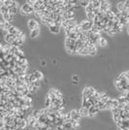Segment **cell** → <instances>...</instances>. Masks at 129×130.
I'll list each match as a JSON object with an SVG mask.
<instances>
[{
  "label": "cell",
  "mask_w": 129,
  "mask_h": 130,
  "mask_svg": "<svg viewBox=\"0 0 129 130\" xmlns=\"http://www.w3.org/2000/svg\"><path fill=\"white\" fill-rule=\"evenodd\" d=\"M79 25H80L82 31L87 32V31L91 30L94 24H93V21H90V20H88V19H83L80 23H79Z\"/></svg>",
  "instance_id": "cell-2"
},
{
  "label": "cell",
  "mask_w": 129,
  "mask_h": 130,
  "mask_svg": "<svg viewBox=\"0 0 129 130\" xmlns=\"http://www.w3.org/2000/svg\"><path fill=\"white\" fill-rule=\"evenodd\" d=\"M20 11L21 12L25 13L26 15H29V14H34L35 13V10H34V8L33 6H30L29 4H27V3H25L23 4L21 8H20Z\"/></svg>",
  "instance_id": "cell-3"
},
{
  "label": "cell",
  "mask_w": 129,
  "mask_h": 130,
  "mask_svg": "<svg viewBox=\"0 0 129 130\" xmlns=\"http://www.w3.org/2000/svg\"><path fill=\"white\" fill-rule=\"evenodd\" d=\"M56 128H57V130H65V126L64 125H59Z\"/></svg>",
  "instance_id": "cell-39"
},
{
  "label": "cell",
  "mask_w": 129,
  "mask_h": 130,
  "mask_svg": "<svg viewBox=\"0 0 129 130\" xmlns=\"http://www.w3.org/2000/svg\"><path fill=\"white\" fill-rule=\"evenodd\" d=\"M32 85H33V86H34L35 87H37V88H39V87H40V83H39V81H36V82H34Z\"/></svg>",
  "instance_id": "cell-38"
},
{
  "label": "cell",
  "mask_w": 129,
  "mask_h": 130,
  "mask_svg": "<svg viewBox=\"0 0 129 130\" xmlns=\"http://www.w3.org/2000/svg\"><path fill=\"white\" fill-rule=\"evenodd\" d=\"M49 130H57L56 127H51V128H49Z\"/></svg>",
  "instance_id": "cell-43"
},
{
  "label": "cell",
  "mask_w": 129,
  "mask_h": 130,
  "mask_svg": "<svg viewBox=\"0 0 129 130\" xmlns=\"http://www.w3.org/2000/svg\"><path fill=\"white\" fill-rule=\"evenodd\" d=\"M20 32V30L18 29V27H16V26H13L12 28L10 29V30L8 31L7 33H9V34H12V35H15V36H17L18 33Z\"/></svg>",
  "instance_id": "cell-18"
},
{
  "label": "cell",
  "mask_w": 129,
  "mask_h": 130,
  "mask_svg": "<svg viewBox=\"0 0 129 130\" xmlns=\"http://www.w3.org/2000/svg\"><path fill=\"white\" fill-rule=\"evenodd\" d=\"M117 9L119 11V12H124V11H127L128 9H127V7L125 6V3H124V1H121V2H118L117 5Z\"/></svg>",
  "instance_id": "cell-13"
},
{
  "label": "cell",
  "mask_w": 129,
  "mask_h": 130,
  "mask_svg": "<svg viewBox=\"0 0 129 130\" xmlns=\"http://www.w3.org/2000/svg\"><path fill=\"white\" fill-rule=\"evenodd\" d=\"M89 3H90V1H88V0H83V1H81L80 5L81 7H84L86 9V7L89 5Z\"/></svg>",
  "instance_id": "cell-30"
},
{
  "label": "cell",
  "mask_w": 129,
  "mask_h": 130,
  "mask_svg": "<svg viewBox=\"0 0 129 130\" xmlns=\"http://www.w3.org/2000/svg\"><path fill=\"white\" fill-rule=\"evenodd\" d=\"M95 92H96V89H95L94 87H85L84 90H83V95H82L83 101H87L91 96L94 95V93Z\"/></svg>",
  "instance_id": "cell-1"
},
{
  "label": "cell",
  "mask_w": 129,
  "mask_h": 130,
  "mask_svg": "<svg viewBox=\"0 0 129 130\" xmlns=\"http://www.w3.org/2000/svg\"><path fill=\"white\" fill-rule=\"evenodd\" d=\"M106 18H108L110 20H114V19H115V14H114V12L112 10L108 11V12L106 13Z\"/></svg>",
  "instance_id": "cell-23"
},
{
  "label": "cell",
  "mask_w": 129,
  "mask_h": 130,
  "mask_svg": "<svg viewBox=\"0 0 129 130\" xmlns=\"http://www.w3.org/2000/svg\"><path fill=\"white\" fill-rule=\"evenodd\" d=\"M33 74L35 76V78H36L37 81H40L43 79V73L41 72V71H39V70H36V71H34L33 72Z\"/></svg>",
  "instance_id": "cell-19"
},
{
  "label": "cell",
  "mask_w": 129,
  "mask_h": 130,
  "mask_svg": "<svg viewBox=\"0 0 129 130\" xmlns=\"http://www.w3.org/2000/svg\"><path fill=\"white\" fill-rule=\"evenodd\" d=\"M119 24H121L123 27H124V26H128V25H129V19L121 17V19H119ZM128 27H129V26H128Z\"/></svg>",
  "instance_id": "cell-20"
},
{
  "label": "cell",
  "mask_w": 129,
  "mask_h": 130,
  "mask_svg": "<svg viewBox=\"0 0 129 130\" xmlns=\"http://www.w3.org/2000/svg\"><path fill=\"white\" fill-rule=\"evenodd\" d=\"M127 33H128V35H129V27L127 28Z\"/></svg>",
  "instance_id": "cell-44"
},
{
  "label": "cell",
  "mask_w": 129,
  "mask_h": 130,
  "mask_svg": "<svg viewBox=\"0 0 129 130\" xmlns=\"http://www.w3.org/2000/svg\"><path fill=\"white\" fill-rule=\"evenodd\" d=\"M39 34H40V28L35 29V30H31L30 31V37L31 38H36Z\"/></svg>",
  "instance_id": "cell-24"
},
{
  "label": "cell",
  "mask_w": 129,
  "mask_h": 130,
  "mask_svg": "<svg viewBox=\"0 0 129 130\" xmlns=\"http://www.w3.org/2000/svg\"><path fill=\"white\" fill-rule=\"evenodd\" d=\"M124 3H125V6L127 7V9L129 10V0H125Z\"/></svg>",
  "instance_id": "cell-40"
},
{
  "label": "cell",
  "mask_w": 129,
  "mask_h": 130,
  "mask_svg": "<svg viewBox=\"0 0 129 130\" xmlns=\"http://www.w3.org/2000/svg\"><path fill=\"white\" fill-rule=\"evenodd\" d=\"M60 26H57V25H51V26H49V31L51 32V33H54V34H58L59 32H60Z\"/></svg>",
  "instance_id": "cell-14"
},
{
  "label": "cell",
  "mask_w": 129,
  "mask_h": 130,
  "mask_svg": "<svg viewBox=\"0 0 129 130\" xmlns=\"http://www.w3.org/2000/svg\"><path fill=\"white\" fill-rule=\"evenodd\" d=\"M31 115L33 117H35L37 119H39V118H41V116H42V113H41V110H34V111L32 112Z\"/></svg>",
  "instance_id": "cell-22"
},
{
  "label": "cell",
  "mask_w": 129,
  "mask_h": 130,
  "mask_svg": "<svg viewBox=\"0 0 129 130\" xmlns=\"http://www.w3.org/2000/svg\"><path fill=\"white\" fill-rule=\"evenodd\" d=\"M112 10L111 9V3L109 1H105L102 0L101 1V7H100V12L102 13H107L108 11Z\"/></svg>",
  "instance_id": "cell-4"
},
{
  "label": "cell",
  "mask_w": 129,
  "mask_h": 130,
  "mask_svg": "<svg viewBox=\"0 0 129 130\" xmlns=\"http://www.w3.org/2000/svg\"><path fill=\"white\" fill-rule=\"evenodd\" d=\"M27 89H28V91L30 93H33V92H35V91H37V87H35L33 85H29L28 87H27Z\"/></svg>",
  "instance_id": "cell-31"
},
{
  "label": "cell",
  "mask_w": 129,
  "mask_h": 130,
  "mask_svg": "<svg viewBox=\"0 0 129 130\" xmlns=\"http://www.w3.org/2000/svg\"><path fill=\"white\" fill-rule=\"evenodd\" d=\"M107 45H108L107 40H106L104 37H101V39L99 40V46H100V47H106Z\"/></svg>",
  "instance_id": "cell-27"
},
{
  "label": "cell",
  "mask_w": 129,
  "mask_h": 130,
  "mask_svg": "<svg viewBox=\"0 0 129 130\" xmlns=\"http://www.w3.org/2000/svg\"><path fill=\"white\" fill-rule=\"evenodd\" d=\"M73 80L74 81H78V80H79V78H78L77 76H74V77H73Z\"/></svg>",
  "instance_id": "cell-42"
},
{
  "label": "cell",
  "mask_w": 129,
  "mask_h": 130,
  "mask_svg": "<svg viewBox=\"0 0 129 130\" xmlns=\"http://www.w3.org/2000/svg\"><path fill=\"white\" fill-rule=\"evenodd\" d=\"M64 126H65V129H71V128H73L72 122H66V123H64Z\"/></svg>",
  "instance_id": "cell-36"
},
{
  "label": "cell",
  "mask_w": 129,
  "mask_h": 130,
  "mask_svg": "<svg viewBox=\"0 0 129 130\" xmlns=\"http://www.w3.org/2000/svg\"><path fill=\"white\" fill-rule=\"evenodd\" d=\"M35 2H36V0H27V1H26V3H27V4H29L30 6H34Z\"/></svg>",
  "instance_id": "cell-37"
},
{
  "label": "cell",
  "mask_w": 129,
  "mask_h": 130,
  "mask_svg": "<svg viewBox=\"0 0 129 130\" xmlns=\"http://www.w3.org/2000/svg\"><path fill=\"white\" fill-rule=\"evenodd\" d=\"M70 114H71V117L73 118V120H75V121H80V119L82 118V116H81L79 110H72V111L70 112Z\"/></svg>",
  "instance_id": "cell-7"
},
{
  "label": "cell",
  "mask_w": 129,
  "mask_h": 130,
  "mask_svg": "<svg viewBox=\"0 0 129 130\" xmlns=\"http://www.w3.org/2000/svg\"><path fill=\"white\" fill-rule=\"evenodd\" d=\"M49 93H51L54 96H55L56 98H60V99H63V96H62V93L58 90V89H56V88H51L50 90L49 91Z\"/></svg>",
  "instance_id": "cell-12"
},
{
  "label": "cell",
  "mask_w": 129,
  "mask_h": 130,
  "mask_svg": "<svg viewBox=\"0 0 129 130\" xmlns=\"http://www.w3.org/2000/svg\"><path fill=\"white\" fill-rule=\"evenodd\" d=\"M88 111H89V116L88 117H94V116H96L98 114V112L100 110L98 108V105H94L92 106L90 109H88Z\"/></svg>",
  "instance_id": "cell-11"
},
{
  "label": "cell",
  "mask_w": 129,
  "mask_h": 130,
  "mask_svg": "<svg viewBox=\"0 0 129 130\" xmlns=\"http://www.w3.org/2000/svg\"><path fill=\"white\" fill-rule=\"evenodd\" d=\"M0 13H1L2 16L5 15V14H9V8L6 7L5 5H1L0 6Z\"/></svg>",
  "instance_id": "cell-21"
},
{
  "label": "cell",
  "mask_w": 129,
  "mask_h": 130,
  "mask_svg": "<svg viewBox=\"0 0 129 130\" xmlns=\"http://www.w3.org/2000/svg\"><path fill=\"white\" fill-rule=\"evenodd\" d=\"M126 78H127V80H128V83H129V71L126 72Z\"/></svg>",
  "instance_id": "cell-41"
},
{
  "label": "cell",
  "mask_w": 129,
  "mask_h": 130,
  "mask_svg": "<svg viewBox=\"0 0 129 130\" xmlns=\"http://www.w3.org/2000/svg\"><path fill=\"white\" fill-rule=\"evenodd\" d=\"M113 100H114V98H110V99L107 101V103H106L107 110H112L113 109Z\"/></svg>",
  "instance_id": "cell-28"
},
{
  "label": "cell",
  "mask_w": 129,
  "mask_h": 130,
  "mask_svg": "<svg viewBox=\"0 0 129 130\" xmlns=\"http://www.w3.org/2000/svg\"><path fill=\"white\" fill-rule=\"evenodd\" d=\"M2 19L4 20H6L7 22H10L12 23V21L14 20V15H11V14H5L2 16Z\"/></svg>",
  "instance_id": "cell-15"
},
{
  "label": "cell",
  "mask_w": 129,
  "mask_h": 130,
  "mask_svg": "<svg viewBox=\"0 0 129 130\" xmlns=\"http://www.w3.org/2000/svg\"><path fill=\"white\" fill-rule=\"evenodd\" d=\"M26 121H27V124H28V126L30 127L31 129H33V127H34V125L36 123L37 121V118L35 117H33L32 115H29L27 118H26Z\"/></svg>",
  "instance_id": "cell-6"
},
{
  "label": "cell",
  "mask_w": 129,
  "mask_h": 130,
  "mask_svg": "<svg viewBox=\"0 0 129 130\" xmlns=\"http://www.w3.org/2000/svg\"><path fill=\"white\" fill-rule=\"evenodd\" d=\"M27 25H28L30 30H35V29L39 28V23L37 22L35 19H29L28 22H27Z\"/></svg>",
  "instance_id": "cell-8"
},
{
  "label": "cell",
  "mask_w": 129,
  "mask_h": 130,
  "mask_svg": "<svg viewBox=\"0 0 129 130\" xmlns=\"http://www.w3.org/2000/svg\"><path fill=\"white\" fill-rule=\"evenodd\" d=\"M0 27H1L3 30H6L7 32H8V31L13 27V25H12V23L7 22L6 20H4V19H1V22H0Z\"/></svg>",
  "instance_id": "cell-5"
},
{
  "label": "cell",
  "mask_w": 129,
  "mask_h": 130,
  "mask_svg": "<svg viewBox=\"0 0 129 130\" xmlns=\"http://www.w3.org/2000/svg\"><path fill=\"white\" fill-rule=\"evenodd\" d=\"M79 112H80L82 118H83V117H88V116H89V111H88V109H86V108L81 107L80 109H79Z\"/></svg>",
  "instance_id": "cell-16"
},
{
  "label": "cell",
  "mask_w": 129,
  "mask_h": 130,
  "mask_svg": "<svg viewBox=\"0 0 129 130\" xmlns=\"http://www.w3.org/2000/svg\"><path fill=\"white\" fill-rule=\"evenodd\" d=\"M63 19L65 20H69V19H75V13L74 11H68V12H64L62 15Z\"/></svg>",
  "instance_id": "cell-9"
},
{
  "label": "cell",
  "mask_w": 129,
  "mask_h": 130,
  "mask_svg": "<svg viewBox=\"0 0 129 130\" xmlns=\"http://www.w3.org/2000/svg\"><path fill=\"white\" fill-rule=\"evenodd\" d=\"M92 4H93L94 9H100V7H101V1L100 0H93L92 1Z\"/></svg>",
  "instance_id": "cell-25"
},
{
  "label": "cell",
  "mask_w": 129,
  "mask_h": 130,
  "mask_svg": "<svg viewBox=\"0 0 129 130\" xmlns=\"http://www.w3.org/2000/svg\"><path fill=\"white\" fill-rule=\"evenodd\" d=\"M16 40H17V37H16L15 35L9 34V33H7L6 35H5V42H6V43L11 44V45H12Z\"/></svg>",
  "instance_id": "cell-10"
},
{
  "label": "cell",
  "mask_w": 129,
  "mask_h": 130,
  "mask_svg": "<svg viewBox=\"0 0 129 130\" xmlns=\"http://www.w3.org/2000/svg\"><path fill=\"white\" fill-rule=\"evenodd\" d=\"M16 37H17V39H19V40H24V33L22 31H20Z\"/></svg>",
  "instance_id": "cell-33"
},
{
  "label": "cell",
  "mask_w": 129,
  "mask_h": 130,
  "mask_svg": "<svg viewBox=\"0 0 129 130\" xmlns=\"http://www.w3.org/2000/svg\"><path fill=\"white\" fill-rule=\"evenodd\" d=\"M78 55H82V56H89V51L87 50L86 46L84 48H82L80 50H78Z\"/></svg>",
  "instance_id": "cell-17"
},
{
  "label": "cell",
  "mask_w": 129,
  "mask_h": 130,
  "mask_svg": "<svg viewBox=\"0 0 129 130\" xmlns=\"http://www.w3.org/2000/svg\"><path fill=\"white\" fill-rule=\"evenodd\" d=\"M28 80H29V82H30L31 84H33L34 82H36V78H35V76H34V74L32 73V74H29L28 75Z\"/></svg>",
  "instance_id": "cell-32"
},
{
  "label": "cell",
  "mask_w": 129,
  "mask_h": 130,
  "mask_svg": "<svg viewBox=\"0 0 129 130\" xmlns=\"http://www.w3.org/2000/svg\"><path fill=\"white\" fill-rule=\"evenodd\" d=\"M82 107L84 108H86V109H90L92 107V104L87 100V101H83V104H82Z\"/></svg>",
  "instance_id": "cell-26"
},
{
  "label": "cell",
  "mask_w": 129,
  "mask_h": 130,
  "mask_svg": "<svg viewBox=\"0 0 129 130\" xmlns=\"http://www.w3.org/2000/svg\"><path fill=\"white\" fill-rule=\"evenodd\" d=\"M98 108H99V110H100V111H103V110H107V106H106V103H103V102L99 101Z\"/></svg>",
  "instance_id": "cell-29"
},
{
  "label": "cell",
  "mask_w": 129,
  "mask_h": 130,
  "mask_svg": "<svg viewBox=\"0 0 129 130\" xmlns=\"http://www.w3.org/2000/svg\"><path fill=\"white\" fill-rule=\"evenodd\" d=\"M121 17L129 19V10H127V11H124V12H121Z\"/></svg>",
  "instance_id": "cell-35"
},
{
  "label": "cell",
  "mask_w": 129,
  "mask_h": 130,
  "mask_svg": "<svg viewBox=\"0 0 129 130\" xmlns=\"http://www.w3.org/2000/svg\"><path fill=\"white\" fill-rule=\"evenodd\" d=\"M72 124H73V128H75V129L80 128V126H81L80 121H75V120H74L73 122H72Z\"/></svg>",
  "instance_id": "cell-34"
}]
</instances>
